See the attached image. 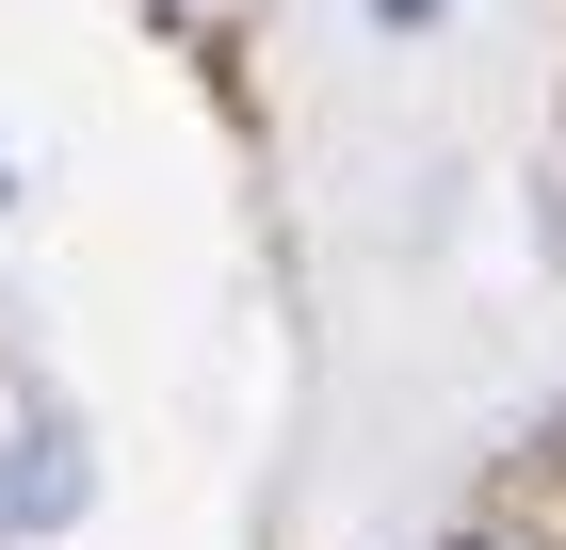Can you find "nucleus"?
Instances as JSON below:
<instances>
[{
    "label": "nucleus",
    "mask_w": 566,
    "mask_h": 550,
    "mask_svg": "<svg viewBox=\"0 0 566 550\" xmlns=\"http://www.w3.org/2000/svg\"><path fill=\"white\" fill-rule=\"evenodd\" d=\"M82 518V437L65 422H0V535H49Z\"/></svg>",
    "instance_id": "f257e3e1"
},
{
    "label": "nucleus",
    "mask_w": 566,
    "mask_h": 550,
    "mask_svg": "<svg viewBox=\"0 0 566 550\" xmlns=\"http://www.w3.org/2000/svg\"><path fill=\"white\" fill-rule=\"evenodd\" d=\"M453 550H485V535H453Z\"/></svg>",
    "instance_id": "7ed1b4c3"
},
{
    "label": "nucleus",
    "mask_w": 566,
    "mask_h": 550,
    "mask_svg": "<svg viewBox=\"0 0 566 550\" xmlns=\"http://www.w3.org/2000/svg\"><path fill=\"white\" fill-rule=\"evenodd\" d=\"M373 17H389V33H421V17H437V0H373Z\"/></svg>",
    "instance_id": "f03ea898"
},
{
    "label": "nucleus",
    "mask_w": 566,
    "mask_h": 550,
    "mask_svg": "<svg viewBox=\"0 0 566 550\" xmlns=\"http://www.w3.org/2000/svg\"><path fill=\"white\" fill-rule=\"evenodd\" d=\"M0 195H17V178H0Z\"/></svg>",
    "instance_id": "20e7f679"
}]
</instances>
